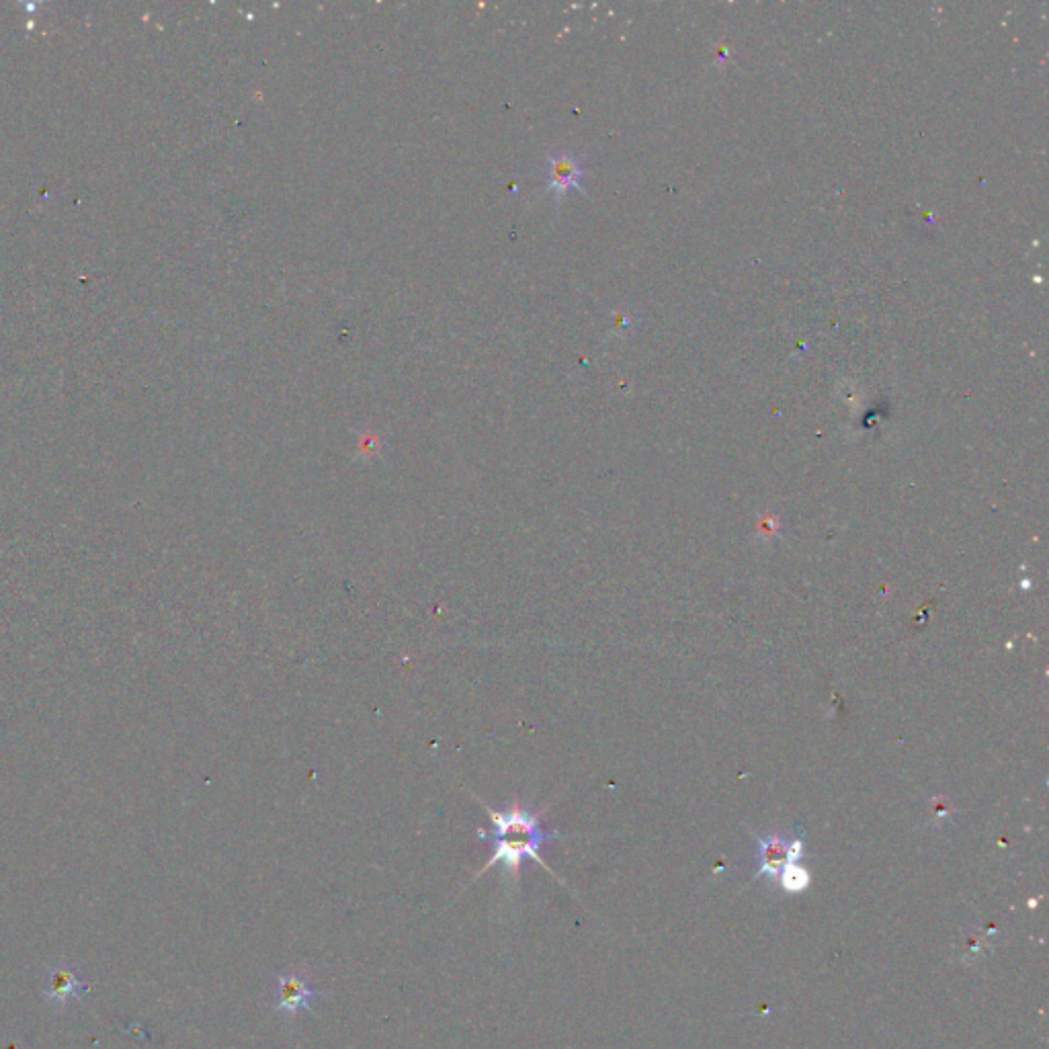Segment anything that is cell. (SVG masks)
I'll use <instances>...</instances> for the list:
<instances>
[{
    "instance_id": "cell-6",
    "label": "cell",
    "mask_w": 1049,
    "mask_h": 1049,
    "mask_svg": "<svg viewBox=\"0 0 1049 1049\" xmlns=\"http://www.w3.org/2000/svg\"><path fill=\"white\" fill-rule=\"evenodd\" d=\"M777 879L787 892H802L810 886V873L800 863H789Z\"/></svg>"
},
{
    "instance_id": "cell-5",
    "label": "cell",
    "mask_w": 1049,
    "mask_h": 1049,
    "mask_svg": "<svg viewBox=\"0 0 1049 1049\" xmlns=\"http://www.w3.org/2000/svg\"><path fill=\"white\" fill-rule=\"evenodd\" d=\"M85 990H87V984L80 978H76V974L68 968V965H54V968L50 970L46 988H44V998L52 1006L62 1009V1006L78 998Z\"/></svg>"
},
{
    "instance_id": "cell-4",
    "label": "cell",
    "mask_w": 1049,
    "mask_h": 1049,
    "mask_svg": "<svg viewBox=\"0 0 1049 1049\" xmlns=\"http://www.w3.org/2000/svg\"><path fill=\"white\" fill-rule=\"evenodd\" d=\"M584 177L586 169L576 152L560 150L548 156V183H545V189L554 193L556 199H562L570 189L584 191Z\"/></svg>"
},
{
    "instance_id": "cell-2",
    "label": "cell",
    "mask_w": 1049,
    "mask_h": 1049,
    "mask_svg": "<svg viewBox=\"0 0 1049 1049\" xmlns=\"http://www.w3.org/2000/svg\"><path fill=\"white\" fill-rule=\"evenodd\" d=\"M326 992L318 990L306 970H287L277 976L275 992L271 1011L283 1015L289 1023H293L302 1011L314 1013L312 1004L318 998H324Z\"/></svg>"
},
{
    "instance_id": "cell-1",
    "label": "cell",
    "mask_w": 1049,
    "mask_h": 1049,
    "mask_svg": "<svg viewBox=\"0 0 1049 1049\" xmlns=\"http://www.w3.org/2000/svg\"><path fill=\"white\" fill-rule=\"evenodd\" d=\"M484 810L488 812L492 828L490 830H478V838L484 843H490L492 857L474 875L472 881L480 879L494 865H502V867H505L507 877L511 879V884L515 886V884H519L521 867H523V861H527V859L535 861L537 865H541L550 875L560 879L550 869V865L541 859L539 851H541V847L545 843H552V841H556V838H564V836L558 834V832H552V830L543 828V822H541L543 814L541 812H533V810L525 808L519 800H515L509 810L500 812V810H492L488 806H484Z\"/></svg>"
},
{
    "instance_id": "cell-3",
    "label": "cell",
    "mask_w": 1049,
    "mask_h": 1049,
    "mask_svg": "<svg viewBox=\"0 0 1049 1049\" xmlns=\"http://www.w3.org/2000/svg\"><path fill=\"white\" fill-rule=\"evenodd\" d=\"M804 855V843L800 838H785L783 834H769L759 838V869L754 879L771 877L777 879L779 873L789 865L797 863Z\"/></svg>"
}]
</instances>
